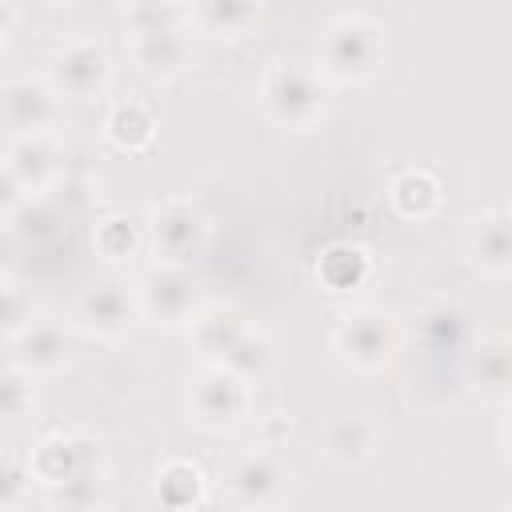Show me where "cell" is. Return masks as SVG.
Segmentation results:
<instances>
[{
    "label": "cell",
    "instance_id": "16",
    "mask_svg": "<svg viewBox=\"0 0 512 512\" xmlns=\"http://www.w3.org/2000/svg\"><path fill=\"white\" fill-rule=\"evenodd\" d=\"M380 428L368 416H336L320 428V456L336 468H360L376 456Z\"/></svg>",
    "mask_w": 512,
    "mask_h": 512
},
{
    "label": "cell",
    "instance_id": "10",
    "mask_svg": "<svg viewBox=\"0 0 512 512\" xmlns=\"http://www.w3.org/2000/svg\"><path fill=\"white\" fill-rule=\"evenodd\" d=\"M248 396H252L248 384H240L224 368H208L188 392V416L208 432H228L244 420Z\"/></svg>",
    "mask_w": 512,
    "mask_h": 512
},
{
    "label": "cell",
    "instance_id": "6",
    "mask_svg": "<svg viewBox=\"0 0 512 512\" xmlns=\"http://www.w3.org/2000/svg\"><path fill=\"white\" fill-rule=\"evenodd\" d=\"M136 304L156 324H192L200 312V280L184 264H156L140 276Z\"/></svg>",
    "mask_w": 512,
    "mask_h": 512
},
{
    "label": "cell",
    "instance_id": "25",
    "mask_svg": "<svg viewBox=\"0 0 512 512\" xmlns=\"http://www.w3.org/2000/svg\"><path fill=\"white\" fill-rule=\"evenodd\" d=\"M472 384L488 400H504L508 396V388H512V352H508V340L504 336H492V340H484L476 348Z\"/></svg>",
    "mask_w": 512,
    "mask_h": 512
},
{
    "label": "cell",
    "instance_id": "1",
    "mask_svg": "<svg viewBox=\"0 0 512 512\" xmlns=\"http://www.w3.org/2000/svg\"><path fill=\"white\" fill-rule=\"evenodd\" d=\"M388 56V36L372 16L348 12L336 16L324 36H320V80H336V84H364L384 68Z\"/></svg>",
    "mask_w": 512,
    "mask_h": 512
},
{
    "label": "cell",
    "instance_id": "33",
    "mask_svg": "<svg viewBox=\"0 0 512 512\" xmlns=\"http://www.w3.org/2000/svg\"><path fill=\"white\" fill-rule=\"evenodd\" d=\"M16 20H20V12H16L12 4H4V0H0V40H4V32H12V24H16Z\"/></svg>",
    "mask_w": 512,
    "mask_h": 512
},
{
    "label": "cell",
    "instance_id": "23",
    "mask_svg": "<svg viewBox=\"0 0 512 512\" xmlns=\"http://www.w3.org/2000/svg\"><path fill=\"white\" fill-rule=\"evenodd\" d=\"M108 500V480H104V464L56 484V488H44V504L52 512H100Z\"/></svg>",
    "mask_w": 512,
    "mask_h": 512
},
{
    "label": "cell",
    "instance_id": "20",
    "mask_svg": "<svg viewBox=\"0 0 512 512\" xmlns=\"http://www.w3.org/2000/svg\"><path fill=\"white\" fill-rule=\"evenodd\" d=\"M440 180L428 172V168H404L396 180H392V188H388V200H392V208L400 212V216H408V220H428L436 208H440Z\"/></svg>",
    "mask_w": 512,
    "mask_h": 512
},
{
    "label": "cell",
    "instance_id": "31",
    "mask_svg": "<svg viewBox=\"0 0 512 512\" xmlns=\"http://www.w3.org/2000/svg\"><path fill=\"white\" fill-rule=\"evenodd\" d=\"M24 208V192H20V184L12 180V172L4 168V160H0V224L8 220V216H16Z\"/></svg>",
    "mask_w": 512,
    "mask_h": 512
},
{
    "label": "cell",
    "instance_id": "4",
    "mask_svg": "<svg viewBox=\"0 0 512 512\" xmlns=\"http://www.w3.org/2000/svg\"><path fill=\"white\" fill-rule=\"evenodd\" d=\"M204 236H208V224H204V216H200V208L192 200L168 196V200L148 208L144 244L152 248L156 264H184V268H192L196 252L204 248Z\"/></svg>",
    "mask_w": 512,
    "mask_h": 512
},
{
    "label": "cell",
    "instance_id": "15",
    "mask_svg": "<svg viewBox=\"0 0 512 512\" xmlns=\"http://www.w3.org/2000/svg\"><path fill=\"white\" fill-rule=\"evenodd\" d=\"M156 128H160L156 108H152V100H144V96H120V100H112L108 112H104V140H108L116 152H128V156L148 152L152 140H156Z\"/></svg>",
    "mask_w": 512,
    "mask_h": 512
},
{
    "label": "cell",
    "instance_id": "3",
    "mask_svg": "<svg viewBox=\"0 0 512 512\" xmlns=\"http://www.w3.org/2000/svg\"><path fill=\"white\" fill-rule=\"evenodd\" d=\"M332 348L352 372H384L400 352V324L384 308H352L336 320Z\"/></svg>",
    "mask_w": 512,
    "mask_h": 512
},
{
    "label": "cell",
    "instance_id": "32",
    "mask_svg": "<svg viewBox=\"0 0 512 512\" xmlns=\"http://www.w3.org/2000/svg\"><path fill=\"white\" fill-rule=\"evenodd\" d=\"M16 260H20V236L8 224H0V284L12 276Z\"/></svg>",
    "mask_w": 512,
    "mask_h": 512
},
{
    "label": "cell",
    "instance_id": "14",
    "mask_svg": "<svg viewBox=\"0 0 512 512\" xmlns=\"http://www.w3.org/2000/svg\"><path fill=\"white\" fill-rule=\"evenodd\" d=\"M68 352H72V340L56 320H32L20 336H12V368H20L32 380L56 376L68 364Z\"/></svg>",
    "mask_w": 512,
    "mask_h": 512
},
{
    "label": "cell",
    "instance_id": "29",
    "mask_svg": "<svg viewBox=\"0 0 512 512\" xmlns=\"http://www.w3.org/2000/svg\"><path fill=\"white\" fill-rule=\"evenodd\" d=\"M32 324V300L16 284H0V336H20Z\"/></svg>",
    "mask_w": 512,
    "mask_h": 512
},
{
    "label": "cell",
    "instance_id": "18",
    "mask_svg": "<svg viewBox=\"0 0 512 512\" xmlns=\"http://www.w3.org/2000/svg\"><path fill=\"white\" fill-rule=\"evenodd\" d=\"M244 328H248V324H244V316H240L232 304H208V308H200V312L192 316V324H188L196 352H200L212 368L228 356V348L240 340Z\"/></svg>",
    "mask_w": 512,
    "mask_h": 512
},
{
    "label": "cell",
    "instance_id": "35",
    "mask_svg": "<svg viewBox=\"0 0 512 512\" xmlns=\"http://www.w3.org/2000/svg\"><path fill=\"white\" fill-rule=\"evenodd\" d=\"M0 60H4V48H0Z\"/></svg>",
    "mask_w": 512,
    "mask_h": 512
},
{
    "label": "cell",
    "instance_id": "27",
    "mask_svg": "<svg viewBox=\"0 0 512 512\" xmlns=\"http://www.w3.org/2000/svg\"><path fill=\"white\" fill-rule=\"evenodd\" d=\"M124 28L128 36L136 32H160V28H188V8L184 4H156V0H140L124 8Z\"/></svg>",
    "mask_w": 512,
    "mask_h": 512
},
{
    "label": "cell",
    "instance_id": "2",
    "mask_svg": "<svg viewBox=\"0 0 512 512\" xmlns=\"http://www.w3.org/2000/svg\"><path fill=\"white\" fill-rule=\"evenodd\" d=\"M264 112L284 128H312L324 112V80L312 64L272 60L260 76Z\"/></svg>",
    "mask_w": 512,
    "mask_h": 512
},
{
    "label": "cell",
    "instance_id": "28",
    "mask_svg": "<svg viewBox=\"0 0 512 512\" xmlns=\"http://www.w3.org/2000/svg\"><path fill=\"white\" fill-rule=\"evenodd\" d=\"M36 404V388L32 376H24L20 368H0V424H16L32 412Z\"/></svg>",
    "mask_w": 512,
    "mask_h": 512
},
{
    "label": "cell",
    "instance_id": "21",
    "mask_svg": "<svg viewBox=\"0 0 512 512\" xmlns=\"http://www.w3.org/2000/svg\"><path fill=\"white\" fill-rule=\"evenodd\" d=\"M92 248L108 264H124L144 248V224H136L128 212H108L92 224Z\"/></svg>",
    "mask_w": 512,
    "mask_h": 512
},
{
    "label": "cell",
    "instance_id": "17",
    "mask_svg": "<svg viewBox=\"0 0 512 512\" xmlns=\"http://www.w3.org/2000/svg\"><path fill=\"white\" fill-rule=\"evenodd\" d=\"M468 260L492 280H504L512 272V224H508L504 208H492V212L472 220V228H468Z\"/></svg>",
    "mask_w": 512,
    "mask_h": 512
},
{
    "label": "cell",
    "instance_id": "26",
    "mask_svg": "<svg viewBox=\"0 0 512 512\" xmlns=\"http://www.w3.org/2000/svg\"><path fill=\"white\" fill-rule=\"evenodd\" d=\"M368 252L364 248H356V244H332L324 256H320V264H316V272H320V280L332 288V292H352V288H360L364 280H368Z\"/></svg>",
    "mask_w": 512,
    "mask_h": 512
},
{
    "label": "cell",
    "instance_id": "34",
    "mask_svg": "<svg viewBox=\"0 0 512 512\" xmlns=\"http://www.w3.org/2000/svg\"><path fill=\"white\" fill-rule=\"evenodd\" d=\"M0 512H20V508H0Z\"/></svg>",
    "mask_w": 512,
    "mask_h": 512
},
{
    "label": "cell",
    "instance_id": "11",
    "mask_svg": "<svg viewBox=\"0 0 512 512\" xmlns=\"http://www.w3.org/2000/svg\"><path fill=\"white\" fill-rule=\"evenodd\" d=\"M56 112H60V100L48 88V80L20 76V80H8L0 88V120L12 132V140L44 136L56 124Z\"/></svg>",
    "mask_w": 512,
    "mask_h": 512
},
{
    "label": "cell",
    "instance_id": "13",
    "mask_svg": "<svg viewBox=\"0 0 512 512\" xmlns=\"http://www.w3.org/2000/svg\"><path fill=\"white\" fill-rule=\"evenodd\" d=\"M128 52H132V64L156 80V84H168L176 80L188 60H192V40H188V28H160V32H136L128 36Z\"/></svg>",
    "mask_w": 512,
    "mask_h": 512
},
{
    "label": "cell",
    "instance_id": "24",
    "mask_svg": "<svg viewBox=\"0 0 512 512\" xmlns=\"http://www.w3.org/2000/svg\"><path fill=\"white\" fill-rule=\"evenodd\" d=\"M260 20V4L240 0H204L188 8V24H196L208 36H244Z\"/></svg>",
    "mask_w": 512,
    "mask_h": 512
},
{
    "label": "cell",
    "instance_id": "19",
    "mask_svg": "<svg viewBox=\"0 0 512 512\" xmlns=\"http://www.w3.org/2000/svg\"><path fill=\"white\" fill-rule=\"evenodd\" d=\"M216 368H224L228 376H236L240 384L252 388V384H260V380L276 368V344H272L268 332H260V328H244L240 340L228 348V356H224Z\"/></svg>",
    "mask_w": 512,
    "mask_h": 512
},
{
    "label": "cell",
    "instance_id": "22",
    "mask_svg": "<svg viewBox=\"0 0 512 512\" xmlns=\"http://www.w3.org/2000/svg\"><path fill=\"white\" fill-rule=\"evenodd\" d=\"M156 500L160 508L168 512H188L204 500V472L192 464V460H168L160 472H156Z\"/></svg>",
    "mask_w": 512,
    "mask_h": 512
},
{
    "label": "cell",
    "instance_id": "30",
    "mask_svg": "<svg viewBox=\"0 0 512 512\" xmlns=\"http://www.w3.org/2000/svg\"><path fill=\"white\" fill-rule=\"evenodd\" d=\"M28 488H32L28 464H20L12 456H0V508H20Z\"/></svg>",
    "mask_w": 512,
    "mask_h": 512
},
{
    "label": "cell",
    "instance_id": "12",
    "mask_svg": "<svg viewBox=\"0 0 512 512\" xmlns=\"http://www.w3.org/2000/svg\"><path fill=\"white\" fill-rule=\"evenodd\" d=\"M0 160H4V168L12 172V180L20 184L24 196H40V192L56 188L60 176H64V164H60L64 152H60V144L52 140V132L12 140Z\"/></svg>",
    "mask_w": 512,
    "mask_h": 512
},
{
    "label": "cell",
    "instance_id": "8",
    "mask_svg": "<svg viewBox=\"0 0 512 512\" xmlns=\"http://www.w3.org/2000/svg\"><path fill=\"white\" fill-rule=\"evenodd\" d=\"M140 304L136 288L120 276H100L76 296V324L96 340H116L132 328Z\"/></svg>",
    "mask_w": 512,
    "mask_h": 512
},
{
    "label": "cell",
    "instance_id": "5",
    "mask_svg": "<svg viewBox=\"0 0 512 512\" xmlns=\"http://www.w3.org/2000/svg\"><path fill=\"white\" fill-rule=\"evenodd\" d=\"M112 80L108 48L92 36H72L48 56V88L64 100H96Z\"/></svg>",
    "mask_w": 512,
    "mask_h": 512
},
{
    "label": "cell",
    "instance_id": "7",
    "mask_svg": "<svg viewBox=\"0 0 512 512\" xmlns=\"http://www.w3.org/2000/svg\"><path fill=\"white\" fill-rule=\"evenodd\" d=\"M288 488V468L276 460V452H244L224 468V496L240 512H264L272 508Z\"/></svg>",
    "mask_w": 512,
    "mask_h": 512
},
{
    "label": "cell",
    "instance_id": "9",
    "mask_svg": "<svg viewBox=\"0 0 512 512\" xmlns=\"http://www.w3.org/2000/svg\"><path fill=\"white\" fill-rule=\"evenodd\" d=\"M96 464H104V456H100V444H96L92 436H80V432H52V436H44V440L32 448V456H28V476H32V484H40V488H56V484H64V480H72V476H80V472H88V468H96Z\"/></svg>",
    "mask_w": 512,
    "mask_h": 512
}]
</instances>
